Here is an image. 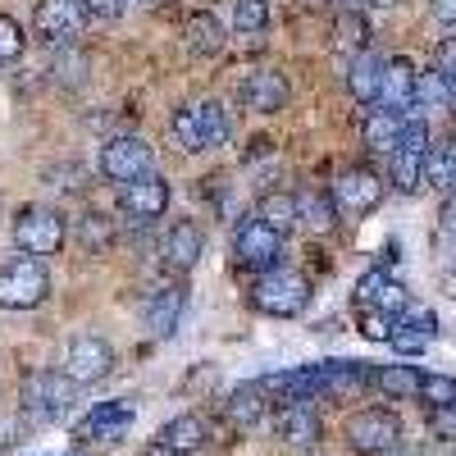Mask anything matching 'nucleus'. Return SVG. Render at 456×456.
Segmentation results:
<instances>
[{
  "mask_svg": "<svg viewBox=\"0 0 456 456\" xmlns=\"http://www.w3.org/2000/svg\"><path fill=\"white\" fill-rule=\"evenodd\" d=\"M306 301H311V279L297 274V270H270V274H260L256 288H251V306L260 315H274V320L301 315Z\"/></svg>",
  "mask_w": 456,
  "mask_h": 456,
  "instance_id": "f257e3e1",
  "label": "nucleus"
},
{
  "mask_svg": "<svg viewBox=\"0 0 456 456\" xmlns=\"http://www.w3.org/2000/svg\"><path fill=\"white\" fill-rule=\"evenodd\" d=\"M51 292V279H46V265L37 256H14L0 265V306L5 311H32L42 306Z\"/></svg>",
  "mask_w": 456,
  "mask_h": 456,
  "instance_id": "f03ea898",
  "label": "nucleus"
},
{
  "mask_svg": "<svg viewBox=\"0 0 456 456\" xmlns=\"http://www.w3.org/2000/svg\"><path fill=\"white\" fill-rule=\"evenodd\" d=\"M73 388L78 384H69L64 374L55 370H37L23 379V415H28V425H55L69 415L73 406Z\"/></svg>",
  "mask_w": 456,
  "mask_h": 456,
  "instance_id": "7ed1b4c3",
  "label": "nucleus"
},
{
  "mask_svg": "<svg viewBox=\"0 0 456 456\" xmlns=\"http://www.w3.org/2000/svg\"><path fill=\"white\" fill-rule=\"evenodd\" d=\"M14 242L23 256H51L64 242V219L46 206H23L14 215Z\"/></svg>",
  "mask_w": 456,
  "mask_h": 456,
  "instance_id": "20e7f679",
  "label": "nucleus"
},
{
  "mask_svg": "<svg viewBox=\"0 0 456 456\" xmlns=\"http://www.w3.org/2000/svg\"><path fill=\"white\" fill-rule=\"evenodd\" d=\"M347 443L361 456H384L402 443V420L393 411H356L347 420Z\"/></svg>",
  "mask_w": 456,
  "mask_h": 456,
  "instance_id": "39448f33",
  "label": "nucleus"
},
{
  "mask_svg": "<svg viewBox=\"0 0 456 456\" xmlns=\"http://www.w3.org/2000/svg\"><path fill=\"white\" fill-rule=\"evenodd\" d=\"M151 146L142 142V137H133V133H124V137H110L105 146H101V174L110 178V183H137V178H146L151 174Z\"/></svg>",
  "mask_w": 456,
  "mask_h": 456,
  "instance_id": "423d86ee",
  "label": "nucleus"
},
{
  "mask_svg": "<svg viewBox=\"0 0 456 456\" xmlns=\"http://www.w3.org/2000/svg\"><path fill=\"white\" fill-rule=\"evenodd\" d=\"M87 0H42L32 14V32L42 42H73L87 28Z\"/></svg>",
  "mask_w": 456,
  "mask_h": 456,
  "instance_id": "0eeeda50",
  "label": "nucleus"
},
{
  "mask_svg": "<svg viewBox=\"0 0 456 456\" xmlns=\"http://www.w3.org/2000/svg\"><path fill=\"white\" fill-rule=\"evenodd\" d=\"M114 365V347L105 338L96 333H83L69 342V356H64V379L69 384H96V379H105Z\"/></svg>",
  "mask_w": 456,
  "mask_h": 456,
  "instance_id": "6e6552de",
  "label": "nucleus"
},
{
  "mask_svg": "<svg viewBox=\"0 0 456 456\" xmlns=\"http://www.w3.org/2000/svg\"><path fill=\"white\" fill-rule=\"evenodd\" d=\"M233 256H238L242 270H265V274H270L274 265H279V256H283V238L274 233L270 224L251 219V224H242V228H238V238H233Z\"/></svg>",
  "mask_w": 456,
  "mask_h": 456,
  "instance_id": "1a4fd4ad",
  "label": "nucleus"
},
{
  "mask_svg": "<svg viewBox=\"0 0 456 456\" xmlns=\"http://www.w3.org/2000/svg\"><path fill=\"white\" fill-rule=\"evenodd\" d=\"M356 311H384V315L402 320L411 311V297H406V288L397 279H388L384 270H374V274H365L356 283Z\"/></svg>",
  "mask_w": 456,
  "mask_h": 456,
  "instance_id": "9d476101",
  "label": "nucleus"
},
{
  "mask_svg": "<svg viewBox=\"0 0 456 456\" xmlns=\"http://www.w3.org/2000/svg\"><path fill=\"white\" fill-rule=\"evenodd\" d=\"M379 201H384V183H379V174H370V169H347L333 187V206L356 215V219L370 215Z\"/></svg>",
  "mask_w": 456,
  "mask_h": 456,
  "instance_id": "9b49d317",
  "label": "nucleus"
},
{
  "mask_svg": "<svg viewBox=\"0 0 456 456\" xmlns=\"http://www.w3.org/2000/svg\"><path fill=\"white\" fill-rule=\"evenodd\" d=\"M238 96H242V105L256 110V114H274V110L288 105L292 87H288V78H283L279 69H256V73H247V78L238 83Z\"/></svg>",
  "mask_w": 456,
  "mask_h": 456,
  "instance_id": "f8f14e48",
  "label": "nucleus"
},
{
  "mask_svg": "<svg viewBox=\"0 0 456 456\" xmlns=\"http://www.w3.org/2000/svg\"><path fill=\"white\" fill-rule=\"evenodd\" d=\"M165 206H169V187H165V178H156V174H146V178L128 183L124 197H119V210L128 215V224H151V219H160Z\"/></svg>",
  "mask_w": 456,
  "mask_h": 456,
  "instance_id": "ddd939ff",
  "label": "nucleus"
},
{
  "mask_svg": "<svg viewBox=\"0 0 456 456\" xmlns=\"http://www.w3.org/2000/svg\"><path fill=\"white\" fill-rule=\"evenodd\" d=\"M415 83H420V73L411 69V60H388L384 83H379V110L406 119V110H415Z\"/></svg>",
  "mask_w": 456,
  "mask_h": 456,
  "instance_id": "4468645a",
  "label": "nucleus"
},
{
  "mask_svg": "<svg viewBox=\"0 0 456 456\" xmlns=\"http://www.w3.org/2000/svg\"><path fill=\"white\" fill-rule=\"evenodd\" d=\"M133 420H137V402L114 397V402H101V406L87 415V420L78 425V438H105V443H114V438L128 434Z\"/></svg>",
  "mask_w": 456,
  "mask_h": 456,
  "instance_id": "2eb2a0df",
  "label": "nucleus"
},
{
  "mask_svg": "<svg viewBox=\"0 0 456 456\" xmlns=\"http://www.w3.org/2000/svg\"><path fill=\"white\" fill-rule=\"evenodd\" d=\"M274 429H279V438H283L292 452H311V447L320 443V434H324V429H320V415H315L311 406H283Z\"/></svg>",
  "mask_w": 456,
  "mask_h": 456,
  "instance_id": "dca6fc26",
  "label": "nucleus"
},
{
  "mask_svg": "<svg viewBox=\"0 0 456 456\" xmlns=\"http://www.w3.org/2000/svg\"><path fill=\"white\" fill-rule=\"evenodd\" d=\"M201 247H206V238H201V228L192 224V219H178L169 233H165V265L169 270H192V265L201 260Z\"/></svg>",
  "mask_w": 456,
  "mask_h": 456,
  "instance_id": "f3484780",
  "label": "nucleus"
},
{
  "mask_svg": "<svg viewBox=\"0 0 456 456\" xmlns=\"http://www.w3.org/2000/svg\"><path fill=\"white\" fill-rule=\"evenodd\" d=\"M160 443H169L178 456H206L210 452V425L201 415H178L160 429Z\"/></svg>",
  "mask_w": 456,
  "mask_h": 456,
  "instance_id": "a211bd4d",
  "label": "nucleus"
},
{
  "mask_svg": "<svg viewBox=\"0 0 456 456\" xmlns=\"http://www.w3.org/2000/svg\"><path fill=\"white\" fill-rule=\"evenodd\" d=\"M434 333H438V320H434V311H406L402 320H397V329H393V347L402 352V356H420L429 342H434Z\"/></svg>",
  "mask_w": 456,
  "mask_h": 456,
  "instance_id": "6ab92c4d",
  "label": "nucleus"
},
{
  "mask_svg": "<svg viewBox=\"0 0 456 456\" xmlns=\"http://www.w3.org/2000/svg\"><path fill=\"white\" fill-rule=\"evenodd\" d=\"M320 374H324V393L329 397H352L374 379L365 361H324Z\"/></svg>",
  "mask_w": 456,
  "mask_h": 456,
  "instance_id": "aec40b11",
  "label": "nucleus"
},
{
  "mask_svg": "<svg viewBox=\"0 0 456 456\" xmlns=\"http://www.w3.org/2000/svg\"><path fill=\"white\" fill-rule=\"evenodd\" d=\"M183 315V288H160V292H151L146 301V329L156 333V338H169L174 324Z\"/></svg>",
  "mask_w": 456,
  "mask_h": 456,
  "instance_id": "412c9836",
  "label": "nucleus"
},
{
  "mask_svg": "<svg viewBox=\"0 0 456 456\" xmlns=\"http://www.w3.org/2000/svg\"><path fill=\"white\" fill-rule=\"evenodd\" d=\"M183 42H187V51L192 55H219L224 51V28H219V19L215 14H192L183 23Z\"/></svg>",
  "mask_w": 456,
  "mask_h": 456,
  "instance_id": "4be33fe9",
  "label": "nucleus"
},
{
  "mask_svg": "<svg viewBox=\"0 0 456 456\" xmlns=\"http://www.w3.org/2000/svg\"><path fill=\"white\" fill-rule=\"evenodd\" d=\"M384 64L388 60H379L374 51H361L352 60V73H347V87L356 101H379V83H384Z\"/></svg>",
  "mask_w": 456,
  "mask_h": 456,
  "instance_id": "5701e85b",
  "label": "nucleus"
},
{
  "mask_svg": "<svg viewBox=\"0 0 456 456\" xmlns=\"http://www.w3.org/2000/svg\"><path fill=\"white\" fill-rule=\"evenodd\" d=\"M297 224H306L311 233H329V228L338 224V206H333V197L329 192H301L297 197Z\"/></svg>",
  "mask_w": 456,
  "mask_h": 456,
  "instance_id": "b1692460",
  "label": "nucleus"
},
{
  "mask_svg": "<svg viewBox=\"0 0 456 456\" xmlns=\"http://www.w3.org/2000/svg\"><path fill=\"white\" fill-rule=\"evenodd\" d=\"M224 415H228V425L233 429H251L260 425V415H265V393L251 384V388H233L224 402Z\"/></svg>",
  "mask_w": 456,
  "mask_h": 456,
  "instance_id": "393cba45",
  "label": "nucleus"
},
{
  "mask_svg": "<svg viewBox=\"0 0 456 456\" xmlns=\"http://www.w3.org/2000/svg\"><path fill=\"white\" fill-rule=\"evenodd\" d=\"M425 183L438 187V192H452V187H456V146L452 142L429 146V156H425Z\"/></svg>",
  "mask_w": 456,
  "mask_h": 456,
  "instance_id": "a878e982",
  "label": "nucleus"
},
{
  "mask_svg": "<svg viewBox=\"0 0 456 456\" xmlns=\"http://www.w3.org/2000/svg\"><path fill=\"white\" fill-rule=\"evenodd\" d=\"M374 384L384 388L388 397H420L425 374L415 365H384V370H374Z\"/></svg>",
  "mask_w": 456,
  "mask_h": 456,
  "instance_id": "bb28decb",
  "label": "nucleus"
},
{
  "mask_svg": "<svg viewBox=\"0 0 456 456\" xmlns=\"http://www.w3.org/2000/svg\"><path fill=\"white\" fill-rule=\"evenodd\" d=\"M260 224H270L279 238H288L297 228V197L288 192H265L260 197Z\"/></svg>",
  "mask_w": 456,
  "mask_h": 456,
  "instance_id": "cd10ccee",
  "label": "nucleus"
},
{
  "mask_svg": "<svg viewBox=\"0 0 456 456\" xmlns=\"http://www.w3.org/2000/svg\"><path fill=\"white\" fill-rule=\"evenodd\" d=\"M402 114H388V110H374L370 119H365V146L370 151H388L393 156V146H397V137H402Z\"/></svg>",
  "mask_w": 456,
  "mask_h": 456,
  "instance_id": "c85d7f7f",
  "label": "nucleus"
},
{
  "mask_svg": "<svg viewBox=\"0 0 456 456\" xmlns=\"http://www.w3.org/2000/svg\"><path fill=\"white\" fill-rule=\"evenodd\" d=\"M425 156L429 151H406V146H393V183L402 192H415L425 183Z\"/></svg>",
  "mask_w": 456,
  "mask_h": 456,
  "instance_id": "c756f323",
  "label": "nucleus"
},
{
  "mask_svg": "<svg viewBox=\"0 0 456 456\" xmlns=\"http://www.w3.org/2000/svg\"><path fill=\"white\" fill-rule=\"evenodd\" d=\"M333 42H338V51L361 55V51H365V42H370V28H365V19H361L356 10L338 14V23H333Z\"/></svg>",
  "mask_w": 456,
  "mask_h": 456,
  "instance_id": "7c9ffc66",
  "label": "nucleus"
},
{
  "mask_svg": "<svg viewBox=\"0 0 456 456\" xmlns=\"http://www.w3.org/2000/svg\"><path fill=\"white\" fill-rule=\"evenodd\" d=\"M192 110H197L206 151H210V146H224V137H228V114H224V105H219V101H197Z\"/></svg>",
  "mask_w": 456,
  "mask_h": 456,
  "instance_id": "2f4dec72",
  "label": "nucleus"
},
{
  "mask_svg": "<svg viewBox=\"0 0 456 456\" xmlns=\"http://www.w3.org/2000/svg\"><path fill=\"white\" fill-rule=\"evenodd\" d=\"M452 96H456V92H452V83L443 78L438 69L420 73V83H415V105H425V110H447Z\"/></svg>",
  "mask_w": 456,
  "mask_h": 456,
  "instance_id": "473e14b6",
  "label": "nucleus"
},
{
  "mask_svg": "<svg viewBox=\"0 0 456 456\" xmlns=\"http://www.w3.org/2000/svg\"><path fill=\"white\" fill-rule=\"evenodd\" d=\"M169 133L178 137L183 151H206V142H201V124H197V110H192V105H178V110H174Z\"/></svg>",
  "mask_w": 456,
  "mask_h": 456,
  "instance_id": "72a5a7b5",
  "label": "nucleus"
},
{
  "mask_svg": "<svg viewBox=\"0 0 456 456\" xmlns=\"http://www.w3.org/2000/svg\"><path fill=\"white\" fill-rule=\"evenodd\" d=\"M420 397H425L434 411H438V406H456V379H447V374H425Z\"/></svg>",
  "mask_w": 456,
  "mask_h": 456,
  "instance_id": "f704fd0d",
  "label": "nucleus"
},
{
  "mask_svg": "<svg viewBox=\"0 0 456 456\" xmlns=\"http://www.w3.org/2000/svg\"><path fill=\"white\" fill-rule=\"evenodd\" d=\"M110 242H114V224L105 215H87L83 219V247L87 251H105Z\"/></svg>",
  "mask_w": 456,
  "mask_h": 456,
  "instance_id": "c9c22d12",
  "label": "nucleus"
},
{
  "mask_svg": "<svg viewBox=\"0 0 456 456\" xmlns=\"http://www.w3.org/2000/svg\"><path fill=\"white\" fill-rule=\"evenodd\" d=\"M265 19H270L265 0H238V5H233V23H238V32H260Z\"/></svg>",
  "mask_w": 456,
  "mask_h": 456,
  "instance_id": "e433bc0d",
  "label": "nucleus"
},
{
  "mask_svg": "<svg viewBox=\"0 0 456 456\" xmlns=\"http://www.w3.org/2000/svg\"><path fill=\"white\" fill-rule=\"evenodd\" d=\"M19 55H23V28H19L14 19L0 14V64H10V60H19Z\"/></svg>",
  "mask_w": 456,
  "mask_h": 456,
  "instance_id": "4c0bfd02",
  "label": "nucleus"
},
{
  "mask_svg": "<svg viewBox=\"0 0 456 456\" xmlns=\"http://www.w3.org/2000/svg\"><path fill=\"white\" fill-rule=\"evenodd\" d=\"M393 329H397V320H393V315H384V311H361V333H365V338L388 342V338H393Z\"/></svg>",
  "mask_w": 456,
  "mask_h": 456,
  "instance_id": "58836bf2",
  "label": "nucleus"
},
{
  "mask_svg": "<svg viewBox=\"0 0 456 456\" xmlns=\"http://www.w3.org/2000/svg\"><path fill=\"white\" fill-rule=\"evenodd\" d=\"M429 425H434V434L438 438H456V406H438V411H429Z\"/></svg>",
  "mask_w": 456,
  "mask_h": 456,
  "instance_id": "ea45409f",
  "label": "nucleus"
},
{
  "mask_svg": "<svg viewBox=\"0 0 456 456\" xmlns=\"http://www.w3.org/2000/svg\"><path fill=\"white\" fill-rule=\"evenodd\" d=\"M438 73L452 83V92H456V37H447V42L438 46Z\"/></svg>",
  "mask_w": 456,
  "mask_h": 456,
  "instance_id": "a19ab883",
  "label": "nucleus"
},
{
  "mask_svg": "<svg viewBox=\"0 0 456 456\" xmlns=\"http://www.w3.org/2000/svg\"><path fill=\"white\" fill-rule=\"evenodd\" d=\"M124 5H128V0H87V10H92V14H105V19L124 14Z\"/></svg>",
  "mask_w": 456,
  "mask_h": 456,
  "instance_id": "79ce46f5",
  "label": "nucleus"
},
{
  "mask_svg": "<svg viewBox=\"0 0 456 456\" xmlns=\"http://www.w3.org/2000/svg\"><path fill=\"white\" fill-rule=\"evenodd\" d=\"M434 19L438 23H456V0H434Z\"/></svg>",
  "mask_w": 456,
  "mask_h": 456,
  "instance_id": "37998d69",
  "label": "nucleus"
},
{
  "mask_svg": "<svg viewBox=\"0 0 456 456\" xmlns=\"http://www.w3.org/2000/svg\"><path fill=\"white\" fill-rule=\"evenodd\" d=\"M443 233H447V238L456 242V197H452V201L443 206Z\"/></svg>",
  "mask_w": 456,
  "mask_h": 456,
  "instance_id": "c03bdc74",
  "label": "nucleus"
},
{
  "mask_svg": "<svg viewBox=\"0 0 456 456\" xmlns=\"http://www.w3.org/2000/svg\"><path fill=\"white\" fill-rule=\"evenodd\" d=\"M142 456H178V452H174L169 443H160V438H156V443H146V447H142Z\"/></svg>",
  "mask_w": 456,
  "mask_h": 456,
  "instance_id": "a18cd8bd",
  "label": "nucleus"
},
{
  "mask_svg": "<svg viewBox=\"0 0 456 456\" xmlns=\"http://www.w3.org/2000/svg\"><path fill=\"white\" fill-rule=\"evenodd\" d=\"M384 456H425V452H420V447H406V443H397V447H393V452H384Z\"/></svg>",
  "mask_w": 456,
  "mask_h": 456,
  "instance_id": "49530a36",
  "label": "nucleus"
},
{
  "mask_svg": "<svg viewBox=\"0 0 456 456\" xmlns=\"http://www.w3.org/2000/svg\"><path fill=\"white\" fill-rule=\"evenodd\" d=\"M301 5H306V10H320V5H329V0H301Z\"/></svg>",
  "mask_w": 456,
  "mask_h": 456,
  "instance_id": "de8ad7c7",
  "label": "nucleus"
},
{
  "mask_svg": "<svg viewBox=\"0 0 456 456\" xmlns=\"http://www.w3.org/2000/svg\"><path fill=\"white\" fill-rule=\"evenodd\" d=\"M370 5H393V0H370Z\"/></svg>",
  "mask_w": 456,
  "mask_h": 456,
  "instance_id": "09e8293b",
  "label": "nucleus"
},
{
  "mask_svg": "<svg viewBox=\"0 0 456 456\" xmlns=\"http://www.w3.org/2000/svg\"><path fill=\"white\" fill-rule=\"evenodd\" d=\"M452 456H456V452H452Z\"/></svg>",
  "mask_w": 456,
  "mask_h": 456,
  "instance_id": "8fccbe9b",
  "label": "nucleus"
}]
</instances>
